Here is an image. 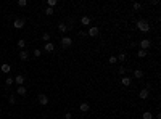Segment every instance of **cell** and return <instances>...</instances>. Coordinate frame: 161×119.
<instances>
[{
    "label": "cell",
    "mask_w": 161,
    "mask_h": 119,
    "mask_svg": "<svg viewBox=\"0 0 161 119\" xmlns=\"http://www.w3.org/2000/svg\"><path fill=\"white\" fill-rule=\"evenodd\" d=\"M135 26H137V29H139L140 32H145V34L150 32V29H151V27H150V23H148L147 19H139Z\"/></svg>",
    "instance_id": "cell-1"
},
{
    "label": "cell",
    "mask_w": 161,
    "mask_h": 119,
    "mask_svg": "<svg viewBox=\"0 0 161 119\" xmlns=\"http://www.w3.org/2000/svg\"><path fill=\"white\" fill-rule=\"evenodd\" d=\"M60 42H61V47H63V48H69V47L73 45V42H74V40L71 39L69 35H63V37H61V40H60Z\"/></svg>",
    "instance_id": "cell-2"
},
{
    "label": "cell",
    "mask_w": 161,
    "mask_h": 119,
    "mask_svg": "<svg viewBox=\"0 0 161 119\" xmlns=\"http://www.w3.org/2000/svg\"><path fill=\"white\" fill-rule=\"evenodd\" d=\"M24 24H26V21L23 19V18H16V19L13 21V27L15 29H23V27H24Z\"/></svg>",
    "instance_id": "cell-3"
},
{
    "label": "cell",
    "mask_w": 161,
    "mask_h": 119,
    "mask_svg": "<svg viewBox=\"0 0 161 119\" xmlns=\"http://www.w3.org/2000/svg\"><path fill=\"white\" fill-rule=\"evenodd\" d=\"M37 102H39V105L47 106V105H49V97H47L45 93H40V95H39V98H37Z\"/></svg>",
    "instance_id": "cell-4"
},
{
    "label": "cell",
    "mask_w": 161,
    "mask_h": 119,
    "mask_svg": "<svg viewBox=\"0 0 161 119\" xmlns=\"http://www.w3.org/2000/svg\"><path fill=\"white\" fill-rule=\"evenodd\" d=\"M140 47H142V50H148L151 47V40L150 39H144V40H140Z\"/></svg>",
    "instance_id": "cell-5"
},
{
    "label": "cell",
    "mask_w": 161,
    "mask_h": 119,
    "mask_svg": "<svg viewBox=\"0 0 161 119\" xmlns=\"http://www.w3.org/2000/svg\"><path fill=\"white\" fill-rule=\"evenodd\" d=\"M16 93L20 95V97H26V93H27V88H26L24 85H18V88H16Z\"/></svg>",
    "instance_id": "cell-6"
},
{
    "label": "cell",
    "mask_w": 161,
    "mask_h": 119,
    "mask_svg": "<svg viewBox=\"0 0 161 119\" xmlns=\"http://www.w3.org/2000/svg\"><path fill=\"white\" fill-rule=\"evenodd\" d=\"M98 32H100V29L97 27V26H92L90 29H89V35H90V37H97V35H98Z\"/></svg>",
    "instance_id": "cell-7"
},
{
    "label": "cell",
    "mask_w": 161,
    "mask_h": 119,
    "mask_svg": "<svg viewBox=\"0 0 161 119\" xmlns=\"http://www.w3.org/2000/svg\"><path fill=\"white\" fill-rule=\"evenodd\" d=\"M148 95H150V92H148V88H142V90L139 92V98L140 100H147Z\"/></svg>",
    "instance_id": "cell-8"
},
{
    "label": "cell",
    "mask_w": 161,
    "mask_h": 119,
    "mask_svg": "<svg viewBox=\"0 0 161 119\" xmlns=\"http://www.w3.org/2000/svg\"><path fill=\"white\" fill-rule=\"evenodd\" d=\"M121 84H122L124 87H129L130 84H132V79H130V77H127V76H122V77H121Z\"/></svg>",
    "instance_id": "cell-9"
},
{
    "label": "cell",
    "mask_w": 161,
    "mask_h": 119,
    "mask_svg": "<svg viewBox=\"0 0 161 119\" xmlns=\"http://www.w3.org/2000/svg\"><path fill=\"white\" fill-rule=\"evenodd\" d=\"M44 52H47V53L55 52V45H53L52 42H47V44H45V47H44Z\"/></svg>",
    "instance_id": "cell-10"
},
{
    "label": "cell",
    "mask_w": 161,
    "mask_h": 119,
    "mask_svg": "<svg viewBox=\"0 0 161 119\" xmlns=\"http://www.w3.org/2000/svg\"><path fill=\"white\" fill-rule=\"evenodd\" d=\"M24 81H26V77L23 76V74H18V76L15 77V82H16L18 85H23V84H24Z\"/></svg>",
    "instance_id": "cell-11"
},
{
    "label": "cell",
    "mask_w": 161,
    "mask_h": 119,
    "mask_svg": "<svg viewBox=\"0 0 161 119\" xmlns=\"http://www.w3.org/2000/svg\"><path fill=\"white\" fill-rule=\"evenodd\" d=\"M79 110H81L82 113H87L89 110H90V105H89V103H81V105H79Z\"/></svg>",
    "instance_id": "cell-12"
},
{
    "label": "cell",
    "mask_w": 161,
    "mask_h": 119,
    "mask_svg": "<svg viewBox=\"0 0 161 119\" xmlns=\"http://www.w3.org/2000/svg\"><path fill=\"white\" fill-rule=\"evenodd\" d=\"M20 58L23 60V61L29 60V52H26V50H21V52H20Z\"/></svg>",
    "instance_id": "cell-13"
},
{
    "label": "cell",
    "mask_w": 161,
    "mask_h": 119,
    "mask_svg": "<svg viewBox=\"0 0 161 119\" xmlns=\"http://www.w3.org/2000/svg\"><path fill=\"white\" fill-rule=\"evenodd\" d=\"M58 31L61 32V34H64V32L68 31V24H64V23H60V24H58Z\"/></svg>",
    "instance_id": "cell-14"
},
{
    "label": "cell",
    "mask_w": 161,
    "mask_h": 119,
    "mask_svg": "<svg viewBox=\"0 0 161 119\" xmlns=\"http://www.w3.org/2000/svg\"><path fill=\"white\" fill-rule=\"evenodd\" d=\"M81 24L82 26H89V24H90V18H89V16H82L81 18Z\"/></svg>",
    "instance_id": "cell-15"
},
{
    "label": "cell",
    "mask_w": 161,
    "mask_h": 119,
    "mask_svg": "<svg viewBox=\"0 0 161 119\" xmlns=\"http://www.w3.org/2000/svg\"><path fill=\"white\" fill-rule=\"evenodd\" d=\"M134 77L135 79H142V77H144V71L142 69H135L134 71Z\"/></svg>",
    "instance_id": "cell-16"
},
{
    "label": "cell",
    "mask_w": 161,
    "mask_h": 119,
    "mask_svg": "<svg viewBox=\"0 0 161 119\" xmlns=\"http://www.w3.org/2000/svg\"><path fill=\"white\" fill-rule=\"evenodd\" d=\"M0 69H2V73L8 74L10 71H11V66H10V64H2V66H0Z\"/></svg>",
    "instance_id": "cell-17"
},
{
    "label": "cell",
    "mask_w": 161,
    "mask_h": 119,
    "mask_svg": "<svg viewBox=\"0 0 161 119\" xmlns=\"http://www.w3.org/2000/svg\"><path fill=\"white\" fill-rule=\"evenodd\" d=\"M147 55H148V52H147V50H142V48H140L139 52H137V56H139V58H145Z\"/></svg>",
    "instance_id": "cell-18"
},
{
    "label": "cell",
    "mask_w": 161,
    "mask_h": 119,
    "mask_svg": "<svg viewBox=\"0 0 161 119\" xmlns=\"http://www.w3.org/2000/svg\"><path fill=\"white\" fill-rule=\"evenodd\" d=\"M18 47H20L21 50H24V47H26V40H24V39H20V40H18Z\"/></svg>",
    "instance_id": "cell-19"
},
{
    "label": "cell",
    "mask_w": 161,
    "mask_h": 119,
    "mask_svg": "<svg viewBox=\"0 0 161 119\" xmlns=\"http://www.w3.org/2000/svg\"><path fill=\"white\" fill-rule=\"evenodd\" d=\"M142 119H153V114L150 111H145L144 114H142Z\"/></svg>",
    "instance_id": "cell-20"
},
{
    "label": "cell",
    "mask_w": 161,
    "mask_h": 119,
    "mask_svg": "<svg viewBox=\"0 0 161 119\" xmlns=\"http://www.w3.org/2000/svg\"><path fill=\"white\" fill-rule=\"evenodd\" d=\"M42 40H44L45 44L50 42V34H49V32H44V34H42Z\"/></svg>",
    "instance_id": "cell-21"
},
{
    "label": "cell",
    "mask_w": 161,
    "mask_h": 119,
    "mask_svg": "<svg viewBox=\"0 0 161 119\" xmlns=\"http://www.w3.org/2000/svg\"><path fill=\"white\" fill-rule=\"evenodd\" d=\"M8 103L10 105H16V95H10L8 97Z\"/></svg>",
    "instance_id": "cell-22"
},
{
    "label": "cell",
    "mask_w": 161,
    "mask_h": 119,
    "mask_svg": "<svg viewBox=\"0 0 161 119\" xmlns=\"http://www.w3.org/2000/svg\"><path fill=\"white\" fill-rule=\"evenodd\" d=\"M5 84H7L8 87H11V85L15 84V79H13V77H7V81H5Z\"/></svg>",
    "instance_id": "cell-23"
},
{
    "label": "cell",
    "mask_w": 161,
    "mask_h": 119,
    "mask_svg": "<svg viewBox=\"0 0 161 119\" xmlns=\"http://www.w3.org/2000/svg\"><path fill=\"white\" fill-rule=\"evenodd\" d=\"M56 5V0H49V2H47V7L49 8H53Z\"/></svg>",
    "instance_id": "cell-24"
},
{
    "label": "cell",
    "mask_w": 161,
    "mask_h": 119,
    "mask_svg": "<svg viewBox=\"0 0 161 119\" xmlns=\"http://www.w3.org/2000/svg\"><path fill=\"white\" fill-rule=\"evenodd\" d=\"M26 5H27V0H18V7H26Z\"/></svg>",
    "instance_id": "cell-25"
},
{
    "label": "cell",
    "mask_w": 161,
    "mask_h": 119,
    "mask_svg": "<svg viewBox=\"0 0 161 119\" xmlns=\"http://www.w3.org/2000/svg\"><path fill=\"white\" fill-rule=\"evenodd\" d=\"M116 58H118V61H121V63H122L124 60H126V53H119V56H116Z\"/></svg>",
    "instance_id": "cell-26"
},
{
    "label": "cell",
    "mask_w": 161,
    "mask_h": 119,
    "mask_svg": "<svg viewBox=\"0 0 161 119\" xmlns=\"http://www.w3.org/2000/svg\"><path fill=\"white\" fill-rule=\"evenodd\" d=\"M118 73L121 74V76H126V68L124 66H119V69H118Z\"/></svg>",
    "instance_id": "cell-27"
},
{
    "label": "cell",
    "mask_w": 161,
    "mask_h": 119,
    "mask_svg": "<svg viewBox=\"0 0 161 119\" xmlns=\"http://www.w3.org/2000/svg\"><path fill=\"white\" fill-rule=\"evenodd\" d=\"M32 53H34V56H35V58H39L40 55H42V50H39V48H35V50H34Z\"/></svg>",
    "instance_id": "cell-28"
},
{
    "label": "cell",
    "mask_w": 161,
    "mask_h": 119,
    "mask_svg": "<svg viewBox=\"0 0 161 119\" xmlns=\"http://www.w3.org/2000/svg\"><path fill=\"white\" fill-rule=\"evenodd\" d=\"M108 61H110L111 64H116V63H118V58H116V56H110V60H108Z\"/></svg>",
    "instance_id": "cell-29"
},
{
    "label": "cell",
    "mask_w": 161,
    "mask_h": 119,
    "mask_svg": "<svg viewBox=\"0 0 161 119\" xmlns=\"http://www.w3.org/2000/svg\"><path fill=\"white\" fill-rule=\"evenodd\" d=\"M53 13H55V11H53V8H49V7H47V10H45V15H53Z\"/></svg>",
    "instance_id": "cell-30"
},
{
    "label": "cell",
    "mask_w": 161,
    "mask_h": 119,
    "mask_svg": "<svg viewBox=\"0 0 161 119\" xmlns=\"http://www.w3.org/2000/svg\"><path fill=\"white\" fill-rule=\"evenodd\" d=\"M64 119H73V113H66V114H64Z\"/></svg>",
    "instance_id": "cell-31"
},
{
    "label": "cell",
    "mask_w": 161,
    "mask_h": 119,
    "mask_svg": "<svg viewBox=\"0 0 161 119\" xmlns=\"http://www.w3.org/2000/svg\"><path fill=\"white\" fill-rule=\"evenodd\" d=\"M132 7H134V10H140V8H142V5H140V3H134Z\"/></svg>",
    "instance_id": "cell-32"
},
{
    "label": "cell",
    "mask_w": 161,
    "mask_h": 119,
    "mask_svg": "<svg viewBox=\"0 0 161 119\" xmlns=\"http://www.w3.org/2000/svg\"><path fill=\"white\" fill-rule=\"evenodd\" d=\"M79 35H81V37H84V35H87V32H86V31H81Z\"/></svg>",
    "instance_id": "cell-33"
},
{
    "label": "cell",
    "mask_w": 161,
    "mask_h": 119,
    "mask_svg": "<svg viewBox=\"0 0 161 119\" xmlns=\"http://www.w3.org/2000/svg\"><path fill=\"white\" fill-rule=\"evenodd\" d=\"M0 114H2V108H0Z\"/></svg>",
    "instance_id": "cell-34"
},
{
    "label": "cell",
    "mask_w": 161,
    "mask_h": 119,
    "mask_svg": "<svg viewBox=\"0 0 161 119\" xmlns=\"http://www.w3.org/2000/svg\"><path fill=\"white\" fill-rule=\"evenodd\" d=\"M0 64H2V60H0Z\"/></svg>",
    "instance_id": "cell-35"
}]
</instances>
